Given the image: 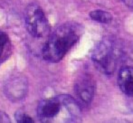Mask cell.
Segmentation results:
<instances>
[{"label": "cell", "instance_id": "obj_6", "mask_svg": "<svg viewBox=\"0 0 133 123\" xmlns=\"http://www.w3.org/2000/svg\"><path fill=\"white\" fill-rule=\"evenodd\" d=\"M94 81L90 76H82L75 84V92L79 100L84 104H90L94 96Z\"/></svg>", "mask_w": 133, "mask_h": 123}, {"label": "cell", "instance_id": "obj_1", "mask_svg": "<svg viewBox=\"0 0 133 123\" xmlns=\"http://www.w3.org/2000/svg\"><path fill=\"white\" fill-rule=\"evenodd\" d=\"M37 116L44 123H74L82 120L80 105L69 95H58L38 104Z\"/></svg>", "mask_w": 133, "mask_h": 123}, {"label": "cell", "instance_id": "obj_2", "mask_svg": "<svg viewBox=\"0 0 133 123\" xmlns=\"http://www.w3.org/2000/svg\"><path fill=\"white\" fill-rule=\"evenodd\" d=\"M80 35L81 29L76 25L65 24L59 26L48 37L43 48V57L51 63L61 61L78 41Z\"/></svg>", "mask_w": 133, "mask_h": 123}, {"label": "cell", "instance_id": "obj_3", "mask_svg": "<svg viewBox=\"0 0 133 123\" xmlns=\"http://www.w3.org/2000/svg\"><path fill=\"white\" fill-rule=\"evenodd\" d=\"M119 60V52L110 41L104 40L95 47L92 61L95 66L105 74L113 73Z\"/></svg>", "mask_w": 133, "mask_h": 123}, {"label": "cell", "instance_id": "obj_9", "mask_svg": "<svg viewBox=\"0 0 133 123\" xmlns=\"http://www.w3.org/2000/svg\"><path fill=\"white\" fill-rule=\"evenodd\" d=\"M90 16L92 20L102 24H109L112 20L111 15L103 10H93L91 12Z\"/></svg>", "mask_w": 133, "mask_h": 123}, {"label": "cell", "instance_id": "obj_10", "mask_svg": "<svg viewBox=\"0 0 133 123\" xmlns=\"http://www.w3.org/2000/svg\"><path fill=\"white\" fill-rule=\"evenodd\" d=\"M16 120L17 122H21V123H32L33 122V120L30 118L28 115L25 114L23 112H20L18 111L16 114Z\"/></svg>", "mask_w": 133, "mask_h": 123}, {"label": "cell", "instance_id": "obj_5", "mask_svg": "<svg viewBox=\"0 0 133 123\" xmlns=\"http://www.w3.org/2000/svg\"><path fill=\"white\" fill-rule=\"evenodd\" d=\"M28 89L27 80L23 75L11 77L6 81L5 86V93L7 98L13 101H17L24 99Z\"/></svg>", "mask_w": 133, "mask_h": 123}, {"label": "cell", "instance_id": "obj_4", "mask_svg": "<svg viewBox=\"0 0 133 123\" xmlns=\"http://www.w3.org/2000/svg\"><path fill=\"white\" fill-rule=\"evenodd\" d=\"M25 26L28 33L36 39L47 37L50 26L44 13L36 4H30L25 9Z\"/></svg>", "mask_w": 133, "mask_h": 123}, {"label": "cell", "instance_id": "obj_8", "mask_svg": "<svg viewBox=\"0 0 133 123\" xmlns=\"http://www.w3.org/2000/svg\"><path fill=\"white\" fill-rule=\"evenodd\" d=\"M11 43L5 33L0 31V63L10 54Z\"/></svg>", "mask_w": 133, "mask_h": 123}, {"label": "cell", "instance_id": "obj_7", "mask_svg": "<svg viewBox=\"0 0 133 123\" xmlns=\"http://www.w3.org/2000/svg\"><path fill=\"white\" fill-rule=\"evenodd\" d=\"M118 84L124 94L133 97V67H124L119 70Z\"/></svg>", "mask_w": 133, "mask_h": 123}, {"label": "cell", "instance_id": "obj_11", "mask_svg": "<svg viewBox=\"0 0 133 123\" xmlns=\"http://www.w3.org/2000/svg\"><path fill=\"white\" fill-rule=\"evenodd\" d=\"M9 118L6 114H5L4 112L0 111V122H9Z\"/></svg>", "mask_w": 133, "mask_h": 123}]
</instances>
